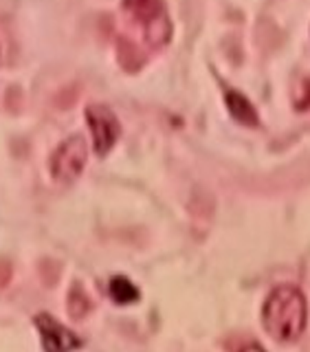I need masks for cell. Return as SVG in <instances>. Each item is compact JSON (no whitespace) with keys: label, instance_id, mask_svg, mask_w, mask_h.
Segmentation results:
<instances>
[{"label":"cell","instance_id":"obj_1","mask_svg":"<svg viewBox=\"0 0 310 352\" xmlns=\"http://www.w3.org/2000/svg\"><path fill=\"white\" fill-rule=\"evenodd\" d=\"M262 324L267 333L278 341H297L308 324V304L297 286H278L262 306Z\"/></svg>","mask_w":310,"mask_h":352},{"label":"cell","instance_id":"obj_2","mask_svg":"<svg viewBox=\"0 0 310 352\" xmlns=\"http://www.w3.org/2000/svg\"><path fill=\"white\" fill-rule=\"evenodd\" d=\"M124 11L139 22L152 47H161L170 40L172 27L163 0H124Z\"/></svg>","mask_w":310,"mask_h":352},{"label":"cell","instance_id":"obj_3","mask_svg":"<svg viewBox=\"0 0 310 352\" xmlns=\"http://www.w3.org/2000/svg\"><path fill=\"white\" fill-rule=\"evenodd\" d=\"M88 159V148L86 141L80 135H73L66 141H62L58 150L51 157V174L55 181L60 183H71L82 174L84 165Z\"/></svg>","mask_w":310,"mask_h":352},{"label":"cell","instance_id":"obj_4","mask_svg":"<svg viewBox=\"0 0 310 352\" xmlns=\"http://www.w3.org/2000/svg\"><path fill=\"white\" fill-rule=\"evenodd\" d=\"M86 121H88V128H91V135H93L95 152L99 157H104V154L113 150V146L121 135L119 119L108 106L93 104L86 108Z\"/></svg>","mask_w":310,"mask_h":352},{"label":"cell","instance_id":"obj_5","mask_svg":"<svg viewBox=\"0 0 310 352\" xmlns=\"http://www.w3.org/2000/svg\"><path fill=\"white\" fill-rule=\"evenodd\" d=\"M36 326L40 330L44 352H73L82 346V339L73 330L62 326L58 319H53L47 313L36 315Z\"/></svg>","mask_w":310,"mask_h":352},{"label":"cell","instance_id":"obj_6","mask_svg":"<svg viewBox=\"0 0 310 352\" xmlns=\"http://www.w3.org/2000/svg\"><path fill=\"white\" fill-rule=\"evenodd\" d=\"M225 99H227V108H229L231 117L238 119L240 124L258 126V113H256V108L251 106V102H249L245 95H240L236 91H229L225 95Z\"/></svg>","mask_w":310,"mask_h":352},{"label":"cell","instance_id":"obj_7","mask_svg":"<svg viewBox=\"0 0 310 352\" xmlns=\"http://www.w3.org/2000/svg\"><path fill=\"white\" fill-rule=\"evenodd\" d=\"M108 291L117 304H132L139 300V289L128 278H124V275H117V278L110 280Z\"/></svg>","mask_w":310,"mask_h":352},{"label":"cell","instance_id":"obj_8","mask_svg":"<svg viewBox=\"0 0 310 352\" xmlns=\"http://www.w3.org/2000/svg\"><path fill=\"white\" fill-rule=\"evenodd\" d=\"M240 352H264V348H260V346H256V344H251V346H245Z\"/></svg>","mask_w":310,"mask_h":352}]
</instances>
